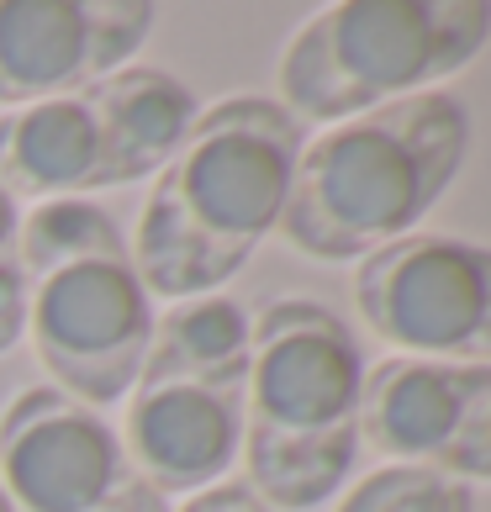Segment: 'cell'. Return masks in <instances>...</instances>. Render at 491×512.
<instances>
[{"label": "cell", "mask_w": 491, "mask_h": 512, "mask_svg": "<svg viewBox=\"0 0 491 512\" xmlns=\"http://www.w3.org/2000/svg\"><path fill=\"white\" fill-rule=\"evenodd\" d=\"M307 132L270 96L201 106L185 143L159 169L138 217V264L148 296H217L280 227Z\"/></svg>", "instance_id": "1"}, {"label": "cell", "mask_w": 491, "mask_h": 512, "mask_svg": "<svg viewBox=\"0 0 491 512\" xmlns=\"http://www.w3.org/2000/svg\"><path fill=\"white\" fill-rule=\"evenodd\" d=\"M470 148V111L449 90L333 122L296 159L280 238L317 264L370 259L418 233L444 201Z\"/></svg>", "instance_id": "2"}, {"label": "cell", "mask_w": 491, "mask_h": 512, "mask_svg": "<svg viewBox=\"0 0 491 512\" xmlns=\"http://www.w3.org/2000/svg\"><path fill=\"white\" fill-rule=\"evenodd\" d=\"M365 349L333 307L280 296L254 317L243 465L264 507L307 512L344 491L360 460Z\"/></svg>", "instance_id": "3"}, {"label": "cell", "mask_w": 491, "mask_h": 512, "mask_svg": "<svg viewBox=\"0 0 491 512\" xmlns=\"http://www.w3.org/2000/svg\"><path fill=\"white\" fill-rule=\"evenodd\" d=\"M27 338L53 391L85 407L127 402L154 338L132 238L96 201H43L22 217Z\"/></svg>", "instance_id": "4"}, {"label": "cell", "mask_w": 491, "mask_h": 512, "mask_svg": "<svg viewBox=\"0 0 491 512\" xmlns=\"http://www.w3.org/2000/svg\"><path fill=\"white\" fill-rule=\"evenodd\" d=\"M254 317L233 296L175 301L154 317L143 370L127 391L122 444L159 497H196L243 454Z\"/></svg>", "instance_id": "5"}, {"label": "cell", "mask_w": 491, "mask_h": 512, "mask_svg": "<svg viewBox=\"0 0 491 512\" xmlns=\"http://www.w3.org/2000/svg\"><path fill=\"white\" fill-rule=\"evenodd\" d=\"M491 43L486 0H344L317 11L280 53V106L296 122H349L428 96Z\"/></svg>", "instance_id": "6"}, {"label": "cell", "mask_w": 491, "mask_h": 512, "mask_svg": "<svg viewBox=\"0 0 491 512\" xmlns=\"http://www.w3.org/2000/svg\"><path fill=\"white\" fill-rule=\"evenodd\" d=\"M196 96L169 69L127 64L64 101L0 117V180L16 201H90L159 175L196 122Z\"/></svg>", "instance_id": "7"}, {"label": "cell", "mask_w": 491, "mask_h": 512, "mask_svg": "<svg viewBox=\"0 0 491 512\" xmlns=\"http://www.w3.org/2000/svg\"><path fill=\"white\" fill-rule=\"evenodd\" d=\"M354 307L402 359L491 365V249L460 233H407L360 259Z\"/></svg>", "instance_id": "8"}, {"label": "cell", "mask_w": 491, "mask_h": 512, "mask_svg": "<svg viewBox=\"0 0 491 512\" xmlns=\"http://www.w3.org/2000/svg\"><path fill=\"white\" fill-rule=\"evenodd\" d=\"M0 486L22 512H169L106 412L27 386L0 412Z\"/></svg>", "instance_id": "9"}, {"label": "cell", "mask_w": 491, "mask_h": 512, "mask_svg": "<svg viewBox=\"0 0 491 512\" xmlns=\"http://www.w3.org/2000/svg\"><path fill=\"white\" fill-rule=\"evenodd\" d=\"M154 22L148 0H0V106L64 101L127 69Z\"/></svg>", "instance_id": "10"}, {"label": "cell", "mask_w": 491, "mask_h": 512, "mask_svg": "<svg viewBox=\"0 0 491 512\" xmlns=\"http://www.w3.org/2000/svg\"><path fill=\"white\" fill-rule=\"evenodd\" d=\"M486 365H439V359H402L365 370L360 391V449L386 454L391 465L444 470L460 439L465 407L481 386Z\"/></svg>", "instance_id": "11"}, {"label": "cell", "mask_w": 491, "mask_h": 512, "mask_svg": "<svg viewBox=\"0 0 491 512\" xmlns=\"http://www.w3.org/2000/svg\"><path fill=\"white\" fill-rule=\"evenodd\" d=\"M333 512H476L465 481H449L423 465H381L349 491Z\"/></svg>", "instance_id": "12"}, {"label": "cell", "mask_w": 491, "mask_h": 512, "mask_svg": "<svg viewBox=\"0 0 491 512\" xmlns=\"http://www.w3.org/2000/svg\"><path fill=\"white\" fill-rule=\"evenodd\" d=\"M22 201L0 180V354L27 338V275H22Z\"/></svg>", "instance_id": "13"}, {"label": "cell", "mask_w": 491, "mask_h": 512, "mask_svg": "<svg viewBox=\"0 0 491 512\" xmlns=\"http://www.w3.org/2000/svg\"><path fill=\"white\" fill-rule=\"evenodd\" d=\"M439 476L449 481H491V365L481 370V386L476 396H470V407H465V423H460V439L455 449H449V460Z\"/></svg>", "instance_id": "14"}, {"label": "cell", "mask_w": 491, "mask_h": 512, "mask_svg": "<svg viewBox=\"0 0 491 512\" xmlns=\"http://www.w3.org/2000/svg\"><path fill=\"white\" fill-rule=\"evenodd\" d=\"M180 512H270V507H264L243 481H217V486L196 491V497L185 502Z\"/></svg>", "instance_id": "15"}, {"label": "cell", "mask_w": 491, "mask_h": 512, "mask_svg": "<svg viewBox=\"0 0 491 512\" xmlns=\"http://www.w3.org/2000/svg\"><path fill=\"white\" fill-rule=\"evenodd\" d=\"M0 512H22V507L11 502V491H6V486H0Z\"/></svg>", "instance_id": "16"}]
</instances>
